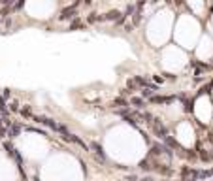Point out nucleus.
<instances>
[{
	"mask_svg": "<svg viewBox=\"0 0 213 181\" xmlns=\"http://www.w3.org/2000/svg\"><path fill=\"white\" fill-rule=\"evenodd\" d=\"M91 147H92L94 151H96V153L100 155V161H106V155H104V149H102V145H98V143H94V142H92V143H91Z\"/></svg>",
	"mask_w": 213,
	"mask_h": 181,
	"instance_id": "obj_1",
	"label": "nucleus"
},
{
	"mask_svg": "<svg viewBox=\"0 0 213 181\" xmlns=\"http://www.w3.org/2000/svg\"><path fill=\"white\" fill-rule=\"evenodd\" d=\"M149 100H151L153 104H168L172 98H164V96H151Z\"/></svg>",
	"mask_w": 213,
	"mask_h": 181,
	"instance_id": "obj_2",
	"label": "nucleus"
},
{
	"mask_svg": "<svg viewBox=\"0 0 213 181\" xmlns=\"http://www.w3.org/2000/svg\"><path fill=\"white\" fill-rule=\"evenodd\" d=\"M130 102H132L134 106H138V108H141V104H144V100H141V98H130Z\"/></svg>",
	"mask_w": 213,
	"mask_h": 181,
	"instance_id": "obj_3",
	"label": "nucleus"
},
{
	"mask_svg": "<svg viewBox=\"0 0 213 181\" xmlns=\"http://www.w3.org/2000/svg\"><path fill=\"white\" fill-rule=\"evenodd\" d=\"M113 104H117V106H126V102H125V100H121V98H117Z\"/></svg>",
	"mask_w": 213,
	"mask_h": 181,
	"instance_id": "obj_4",
	"label": "nucleus"
},
{
	"mask_svg": "<svg viewBox=\"0 0 213 181\" xmlns=\"http://www.w3.org/2000/svg\"><path fill=\"white\" fill-rule=\"evenodd\" d=\"M0 126H2V119H0Z\"/></svg>",
	"mask_w": 213,
	"mask_h": 181,
	"instance_id": "obj_5",
	"label": "nucleus"
},
{
	"mask_svg": "<svg viewBox=\"0 0 213 181\" xmlns=\"http://www.w3.org/2000/svg\"><path fill=\"white\" fill-rule=\"evenodd\" d=\"M189 181H194V179H189Z\"/></svg>",
	"mask_w": 213,
	"mask_h": 181,
	"instance_id": "obj_6",
	"label": "nucleus"
}]
</instances>
